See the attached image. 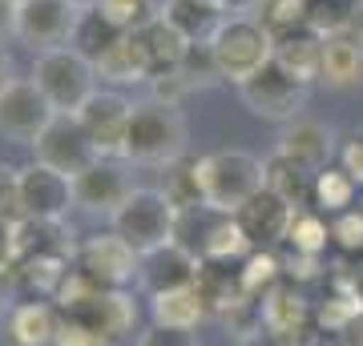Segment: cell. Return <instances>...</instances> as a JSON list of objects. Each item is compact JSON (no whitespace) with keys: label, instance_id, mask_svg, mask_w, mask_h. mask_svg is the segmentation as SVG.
<instances>
[{"label":"cell","instance_id":"51","mask_svg":"<svg viewBox=\"0 0 363 346\" xmlns=\"http://www.w3.org/2000/svg\"><path fill=\"white\" fill-rule=\"evenodd\" d=\"M359 286H363V262H359Z\"/></svg>","mask_w":363,"mask_h":346},{"label":"cell","instance_id":"1","mask_svg":"<svg viewBox=\"0 0 363 346\" xmlns=\"http://www.w3.org/2000/svg\"><path fill=\"white\" fill-rule=\"evenodd\" d=\"M186 142H190V129H186V117L178 105H166L157 97L133 101L130 133H125V161L166 169L182 161Z\"/></svg>","mask_w":363,"mask_h":346},{"label":"cell","instance_id":"24","mask_svg":"<svg viewBox=\"0 0 363 346\" xmlns=\"http://www.w3.org/2000/svg\"><path fill=\"white\" fill-rule=\"evenodd\" d=\"M206 298L198 286H182L166 294H150V318L157 326H174V330H198V322L206 318Z\"/></svg>","mask_w":363,"mask_h":346},{"label":"cell","instance_id":"19","mask_svg":"<svg viewBox=\"0 0 363 346\" xmlns=\"http://www.w3.org/2000/svg\"><path fill=\"white\" fill-rule=\"evenodd\" d=\"M133 45H138V52H142L145 69H150V81L162 77V73H174V69H182V61L190 57V40L182 37L174 25H166L162 16H157L154 25H145L142 33H130Z\"/></svg>","mask_w":363,"mask_h":346},{"label":"cell","instance_id":"34","mask_svg":"<svg viewBox=\"0 0 363 346\" xmlns=\"http://www.w3.org/2000/svg\"><path fill=\"white\" fill-rule=\"evenodd\" d=\"M286 242L295 246V254H323L327 242H331V226H327L315 209H298L295 221H291V233H286Z\"/></svg>","mask_w":363,"mask_h":346},{"label":"cell","instance_id":"2","mask_svg":"<svg viewBox=\"0 0 363 346\" xmlns=\"http://www.w3.org/2000/svg\"><path fill=\"white\" fill-rule=\"evenodd\" d=\"M198 185L210 214H238L255 193L267 190V161L247 149H218L198 157Z\"/></svg>","mask_w":363,"mask_h":346},{"label":"cell","instance_id":"43","mask_svg":"<svg viewBox=\"0 0 363 346\" xmlns=\"http://www.w3.org/2000/svg\"><path fill=\"white\" fill-rule=\"evenodd\" d=\"M298 346H351V338L347 334H335V330H323V326H311L298 338Z\"/></svg>","mask_w":363,"mask_h":346},{"label":"cell","instance_id":"47","mask_svg":"<svg viewBox=\"0 0 363 346\" xmlns=\"http://www.w3.org/2000/svg\"><path fill=\"white\" fill-rule=\"evenodd\" d=\"M4 278H9V274H0V318H9V314H13V294H9V282H4Z\"/></svg>","mask_w":363,"mask_h":346},{"label":"cell","instance_id":"46","mask_svg":"<svg viewBox=\"0 0 363 346\" xmlns=\"http://www.w3.org/2000/svg\"><path fill=\"white\" fill-rule=\"evenodd\" d=\"M13 81H16V64H13V57H9V52L0 49V93L9 89Z\"/></svg>","mask_w":363,"mask_h":346},{"label":"cell","instance_id":"44","mask_svg":"<svg viewBox=\"0 0 363 346\" xmlns=\"http://www.w3.org/2000/svg\"><path fill=\"white\" fill-rule=\"evenodd\" d=\"M16 13H21L16 0H0V45L16 37Z\"/></svg>","mask_w":363,"mask_h":346},{"label":"cell","instance_id":"40","mask_svg":"<svg viewBox=\"0 0 363 346\" xmlns=\"http://www.w3.org/2000/svg\"><path fill=\"white\" fill-rule=\"evenodd\" d=\"M339 166H343L351 178L363 185V125L351 133L347 142H343V149H339Z\"/></svg>","mask_w":363,"mask_h":346},{"label":"cell","instance_id":"39","mask_svg":"<svg viewBox=\"0 0 363 346\" xmlns=\"http://www.w3.org/2000/svg\"><path fill=\"white\" fill-rule=\"evenodd\" d=\"M138 346H202L198 342L194 330H174V326H150V330H142V338H138Z\"/></svg>","mask_w":363,"mask_h":346},{"label":"cell","instance_id":"6","mask_svg":"<svg viewBox=\"0 0 363 346\" xmlns=\"http://www.w3.org/2000/svg\"><path fill=\"white\" fill-rule=\"evenodd\" d=\"M238 97H242V105H247L255 117L286 125V121L303 117V109H307V101H311V85L295 81L291 73H283V69L271 61L262 73H255L250 81L238 85Z\"/></svg>","mask_w":363,"mask_h":346},{"label":"cell","instance_id":"29","mask_svg":"<svg viewBox=\"0 0 363 346\" xmlns=\"http://www.w3.org/2000/svg\"><path fill=\"white\" fill-rule=\"evenodd\" d=\"M97 77L109 81V85H142V81H150V69H145L133 37H121L113 49L97 61Z\"/></svg>","mask_w":363,"mask_h":346},{"label":"cell","instance_id":"36","mask_svg":"<svg viewBox=\"0 0 363 346\" xmlns=\"http://www.w3.org/2000/svg\"><path fill=\"white\" fill-rule=\"evenodd\" d=\"M331 238L339 242V250L359 254L363 250V209H343V214H335V221H331Z\"/></svg>","mask_w":363,"mask_h":346},{"label":"cell","instance_id":"9","mask_svg":"<svg viewBox=\"0 0 363 346\" xmlns=\"http://www.w3.org/2000/svg\"><path fill=\"white\" fill-rule=\"evenodd\" d=\"M73 266L97 286H109V290H121L125 282L138 278V266H142V254L125 246L113 230L97 233V238H85L77 242V254H73Z\"/></svg>","mask_w":363,"mask_h":346},{"label":"cell","instance_id":"7","mask_svg":"<svg viewBox=\"0 0 363 346\" xmlns=\"http://www.w3.org/2000/svg\"><path fill=\"white\" fill-rule=\"evenodd\" d=\"M57 117L52 101L37 89L33 77H16L9 89L0 93V137L13 145H37L40 133L49 129V121Z\"/></svg>","mask_w":363,"mask_h":346},{"label":"cell","instance_id":"22","mask_svg":"<svg viewBox=\"0 0 363 346\" xmlns=\"http://www.w3.org/2000/svg\"><path fill=\"white\" fill-rule=\"evenodd\" d=\"M274 64L291 73L295 81L303 85H315V81H323V37H315V33H295V37H283L274 40Z\"/></svg>","mask_w":363,"mask_h":346},{"label":"cell","instance_id":"32","mask_svg":"<svg viewBox=\"0 0 363 346\" xmlns=\"http://www.w3.org/2000/svg\"><path fill=\"white\" fill-rule=\"evenodd\" d=\"M162 193L178 205L182 218L190 209H206L202 185H198V161H174V166H166V185H162Z\"/></svg>","mask_w":363,"mask_h":346},{"label":"cell","instance_id":"30","mask_svg":"<svg viewBox=\"0 0 363 346\" xmlns=\"http://www.w3.org/2000/svg\"><path fill=\"white\" fill-rule=\"evenodd\" d=\"M255 16L262 21V28H267L274 40H283V37H295V33L307 28L311 0H262Z\"/></svg>","mask_w":363,"mask_h":346},{"label":"cell","instance_id":"52","mask_svg":"<svg viewBox=\"0 0 363 346\" xmlns=\"http://www.w3.org/2000/svg\"><path fill=\"white\" fill-rule=\"evenodd\" d=\"M16 4H25V0H16Z\"/></svg>","mask_w":363,"mask_h":346},{"label":"cell","instance_id":"28","mask_svg":"<svg viewBox=\"0 0 363 346\" xmlns=\"http://www.w3.org/2000/svg\"><path fill=\"white\" fill-rule=\"evenodd\" d=\"M69 270H73V258H65V254H40V258H25V262H16L13 274L37 298H57V290H61V282H65Z\"/></svg>","mask_w":363,"mask_h":346},{"label":"cell","instance_id":"20","mask_svg":"<svg viewBox=\"0 0 363 346\" xmlns=\"http://www.w3.org/2000/svg\"><path fill=\"white\" fill-rule=\"evenodd\" d=\"M315 169H307L303 161H295V157H283L274 154L267 157V190L274 193V197H283L291 209H315Z\"/></svg>","mask_w":363,"mask_h":346},{"label":"cell","instance_id":"23","mask_svg":"<svg viewBox=\"0 0 363 346\" xmlns=\"http://www.w3.org/2000/svg\"><path fill=\"white\" fill-rule=\"evenodd\" d=\"M162 21L174 25L190 45H210L226 16L210 4V0H162Z\"/></svg>","mask_w":363,"mask_h":346},{"label":"cell","instance_id":"4","mask_svg":"<svg viewBox=\"0 0 363 346\" xmlns=\"http://www.w3.org/2000/svg\"><path fill=\"white\" fill-rule=\"evenodd\" d=\"M109 230H113L125 246H133L138 254H150L157 246L178 242L182 214L162 190H142V185H138V190L125 197V205L109 218Z\"/></svg>","mask_w":363,"mask_h":346},{"label":"cell","instance_id":"3","mask_svg":"<svg viewBox=\"0 0 363 346\" xmlns=\"http://www.w3.org/2000/svg\"><path fill=\"white\" fill-rule=\"evenodd\" d=\"M210 57L222 81L242 85L274 61V37L262 28L259 16H226L210 37Z\"/></svg>","mask_w":363,"mask_h":346},{"label":"cell","instance_id":"31","mask_svg":"<svg viewBox=\"0 0 363 346\" xmlns=\"http://www.w3.org/2000/svg\"><path fill=\"white\" fill-rule=\"evenodd\" d=\"M355 190H359V181L351 178L343 166L319 169V178H315V209L343 214V209H351V202H355Z\"/></svg>","mask_w":363,"mask_h":346},{"label":"cell","instance_id":"13","mask_svg":"<svg viewBox=\"0 0 363 346\" xmlns=\"http://www.w3.org/2000/svg\"><path fill=\"white\" fill-rule=\"evenodd\" d=\"M81 125L89 133L101 157H125V133H130L133 101H125L117 89H97L89 101L77 109Z\"/></svg>","mask_w":363,"mask_h":346},{"label":"cell","instance_id":"50","mask_svg":"<svg viewBox=\"0 0 363 346\" xmlns=\"http://www.w3.org/2000/svg\"><path fill=\"white\" fill-rule=\"evenodd\" d=\"M73 8H93V4H101V0H69Z\"/></svg>","mask_w":363,"mask_h":346},{"label":"cell","instance_id":"16","mask_svg":"<svg viewBox=\"0 0 363 346\" xmlns=\"http://www.w3.org/2000/svg\"><path fill=\"white\" fill-rule=\"evenodd\" d=\"M274 154L295 157V161H303L307 169L319 173V169H327L331 157H335V129L323 125V121H315V117H295V121L283 125Z\"/></svg>","mask_w":363,"mask_h":346},{"label":"cell","instance_id":"5","mask_svg":"<svg viewBox=\"0 0 363 346\" xmlns=\"http://www.w3.org/2000/svg\"><path fill=\"white\" fill-rule=\"evenodd\" d=\"M33 81H37V89L52 101L57 113H77L81 105L97 93V81L101 77H97V64L89 57H81L77 49L61 45V49L37 52Z\"/></svg>","mask_w":363,"mask_h":346},{"label":"cell","instance_id":"10","mask_svg":"<svg viewBox=\"0 0 363 346\" xmlns=\"http://www.w3.org/2000/svg\"><path fill=\"white\" fill-rule=\"evenodd\" d=\"M61 318L73 322V326H85V330H93V334H105V338H113V342H121V338L133 330V322H138V306H133V298L125 294V290L93 286L85 298H77L73 306L61 310Z\"/></svg>","mask_w":363,"mask_h":346},{"label":"cell","instance_id":"17","mask_svg":"<svg viewBox=\"0 0 363 346\" xmlns=\"http://www.w3.org/2000/svg\"><path fill=\"white\" fill-rule=\"evenodd\" d=\"M262 326L283 338L286 346H298V338L315 326V314H311V302L298 294L295 286H271L262 294Z\"/></svg>","mask_w":363,"mask_h":346},{"label":"cell","instance_id":"33","mask_svg":"<svg viewBox=\"0 0 363 346\" xmlns=\"http://www.w3.org/2000/svg\"><path fill=\"white\" fill-rule=\"evenodd\" d=\"M121 33H142L145 25H154L162 16V0H101L97 4Z\"/></svg>","mask_w":363,"mask_h":346},{"label":"cell","instance_id":"12","mask_svg":"<svg viewBox=\"0 0 363 346\" xmlns=\"http://www.w3.org/2000/svg\"><path fill=\"white\" fill-rule=\"evenodd\" d=\"M133 190H138V185H133L130 169L121 166V161H113V157L93 161L85 173H77V178H73L77 209H85V214H101V218H113Z\"/></svg>","mask_w":363,"mask_h":346},{"label":"cell","instance_id":"41","mask_svg":"<svg viewBox=\"0 0 363 346\" xmlns=\"http://www.w3.org/2000/svg\"><path fill=\"white\" fill-rule=\"evenodd\" d=\"M52 346H117V342H113V338H105V334H93V330H85V326H73V322H65Z\"/></svg>","mask_w":363,"mask_h":346},{"label":"cell","instance_id":"49","mask_svg":"<svg viewBox=\"0 0 363 346\" xmlns=\"http://www.w3.org/2000/svg\"><path fill=\"white\" fill-rule=\"evenodd\" d=\"M347 338H351V346H363V314H359V318H355V322H351Z\"/></svg>","mask_w":363,"mask_h":346},{"label":"cell","instance_id":"27","mask_svg":"<svg viewBox=\"0 0 363 346\" xmlns=\"http://www.w3.org/2000/svg\"><path fill=\"white\" fill-rule=\"evenodd\" d=\"M250 254H255V242L242 230V221L234 214H214V226L202 238V258L206 262H234V258H250Z\"/></svg>","mask_w":363,"mask_h":346},{"label":"cell","instance_id":"15","mask_svg":"<svg viewBox=\"0 0 363 346\" xmlns=\"http://www.w3.org/2000/svg\"><path fill=\"white\" fill-rule=\"evenodd\" d=\"M77 25V8L69 0H25L16 13V40L33 49H61L69 45V33Z\"/></svg>","mask_w":363,"mask_h":346},{"label":"cell","instance_id":"38","mask_svg":"<svg viewBox=\"0 0 363 346\" xmlns=\"http://www.w3.org/2000/svg\"><path fill=\"white\" fill-rule=\"evenodd\" d=\"M0 218L4 221L25 218V209H21V169L4 166V161H0Z\"/></svg>","mask_w":363,"mask_h":346},{"label":"cell","instance_id":"14","mask_svg":"<svg viewBox=\"0 0 363 346\" xmlns=\"http://www.w3.org/2000/svg\"><path fill=\"white\" fill-rule=\"evenodd\" d=\"M202 266H206V258H198L186 242H166L150 254H142L138 282L150 294H166V290H182V286H198Z\"/></svg>","mask_w":363,"mask_h":346},{"label":"cell","instance_id":"42","mask_svg":"<svg viewBox=\"0 0 363 346\" xmlns=\"http://www.w3.org/2000/svg\"><path fill=\"white\" fill-rule=\"evenodd\" d=\"M16 266V221L0 218V274H13Z\"/></svg>","mask_w":363,"mask_h":346},{"label":"cell","instance_id":"53","mask_svg":"<svg viewBox=\"0 0 363 346\" xmlns=\"http://www.w3.org/2000/svg\"><path fill=\"white\" fill-rule=\"evenodd\" d=\"M359 209H363V202H359Z\"/></svg>","mask_w":363,"mask_h":346},{"label":"cell","instance_id":"25","mask_svg":"<svg viewBox=\"0 0 363 346\" xmlns=\"http://www.w3.org/2000/svg\"><path fill=\"white\" fill-rule=\"evenodd\" d=\"M121 37H130V33H121V28L93 4V8H77V25L69 33V49H77L81 57H89V61L97 64Z\"/></svg>","mask_w":363,"mask_h":346},{"label":"cell","instance_id":"11","mask_svg":"<svg viewBox=\"0 0 363 346\" xmlns=\"http://www.w3.org/2000/svg\"><path fill=\"white\" fill-rule=\"evenodd\" d=\"M21 209L25 218H45V221H69V214L77 209V193H73V178L61 169L33 161L21 169Z\"/></svg>","mask_w":363,"mask_h":346},{"label":"cell","instance_id":"45","mask_svg":"<svg viewBox=\"0 0 363 346\" xmlns=\"http://www.w3.org/2000/svg\"><path fill=\"white\" fill-rule=\"evenodd\" d=\"M222 16H255L262 0H210Z\"/></svg>","mask_w":363,"mask_h":346},{"label":"cell","instance_id":"48","mask_svg":"<svg viewBox=\"0 0 363 346\" xmlns=\"http://www.w3.org/2000/svg\"><path fill=\"white\" fill-rule=\"evenodd\" d=\"M238 346H286L283 338H274L271 330H262V334H255V338H247V342H238Z\"/></svg>","mask_w":363,"mask_h":346},{"label":"cell","instance_id":"26","mask_svg":"<svg viewBox=\"0 0 363 346\" xmlns=\"http://www.w3.org/2000/svg\"><path fill=\"white\" fill-rule=\"evenodd\" d=\"M323 81L331 89H355L363 85V45L343 37H323Z\"/></svg>","mask_w":363,"mask_h":346},{"label":"cell","instance_id":"35","mask_svg":"<svg viewBox=\"0 0 363 346\" xmlns=\"http://www.w3.org/2000/svg\"><path fill=\"white\" fill-rule=\"evenodd\" d=\"M238 278H242V294L262 298L271 286H279V278H283V262H279L271 250H255V254L247 258V266L238 270Z\"/></svg>","mask_w":363,"mask_h":346},{"label":"cell","instance_id":"8","mask_svg":"<svg viewBox=\"0 0 363 346\" xmlns=\"http://www.w3.org/2000/svg\"><path fill=\"white\" fill-rule=\"evenodd\" d=\"M33 149H37V161L61 169L69 178H77V173H85L93 161H101V149H97V142L85 133L77 113H57Z\"/></svg>","mask_w":363,"mask_h":346},{"label":"cell","instance_id":"37","mask_svg":"<svg viewBox=\"0 0 363 346\" xmlns=\"http://www.w3.org/2000/svg\"><path fill=\"white\" fill-rule=\"evenodd\" d=\"M190 93H194V81L186 77L182 69H174V73H162V77L150 81V97H157V101H166V105H182Z\"/></svg>","mask_w":363,"mask_h":346},{"label":"cell","instance_id":"21","mask_svg":"<svg viewBox=\"0 0 363 346\" xmlns=\"http://www.w3.org/2000/svg\"><path fill=\"white\" fill-rule=\"evenodd\" d=\"M61 326H65V318L45 298L21 302L9 314V338H13V346H52L57 334H61Z\"/></svg>","mask_w":363,"mask_h":346},{"label":"cell","instance_id":"18","mask_svg":"<svg viewBox=\"0 0 363 346\" xmlns=\"http://www.w3.org/2000/svg\"><path fill=\"white\" fill-rule=\"evenodd\" d=\"M234 218L242 221V230L250 233L255 246H274V242H286L291 221H295V209H291L283 197H274L271 190H262V193H255Z\"/></svg>","mask_w":363,"mask_h":346}]
</instances>
